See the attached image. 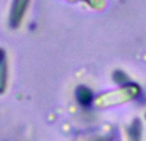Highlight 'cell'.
I'll use <instances>...</instances> for the list:
<instances>
[{
  "mask_svg": "<svg viewBox=\"0 0 146 141\" xmlns=\"http://www.w3.org/2000/svg\"><path fill=\"white\" fill-rule=\"evenodd\" d=\"M88 7H91L92 9L96 10H101L105 7V0H83Z\"/></svg>",
  "mask_w": 146,
  "mask_h": 141,
  "instance_id": "5",
  "label": "cell"
},
{
  "mask_svg": "<svg viewBox=\"0 0 146 141\" xmlns=\"http://www.w3.org/2000/svg\"><path fill=\"white\" fill-rule=\"evenodd\" d=\"M67 1H69V3H74V1H77V0H67Z\"/></svg>",
  "mask_w": 146,
  "mask_h": 141,
  "instance_id": "7",
  "label": "cell"
},
{
  "mask_svg": "<svg viewBox=\"0 0 146 141\" xmlns=\"http://www.w3.org/2000/svg\"><path fill=\"white\" fill-rule=\"evenodd\" d=\"M137 92H139V88L136 86L129 85L128 87H123L117 91H110V92H105L100 95L96 99V104L99 106H109L114 105V104L124 103L126 100H131Z\"/></svg>",
  "mask_w": 146,
  "mask_h": 141,
  "instance_id": "1",
  "label": "cell"
},
{
  "mask_svg": "<svg viewBox=\"0 0 146 141\" xmlns=\"http://www.w3.org/2000/svg\"><path fill=\"white\" fill-rule=\"evenodd\" d=\"M8 78H9V67H8L7 59L3 58L0 62V95H3L7 90Z\"/></svg>",
  "mask_w": 146,
  "mask_h": 141,
  "instance_id": "3",
  "label": "cell"
},
{
  "mask_svg": "<svg viewBox=\"0 0 146 141\" xmlns=\"http://www.w3.org/2000/svg\"><path fill=\"white\" fill-rule=\"evenodd\" d=\"M31 0H13L9 13V25L12 28H18L26 17Z\"/></svg>",
  "mask_w": 146,
  "mask_h": 141,
  "instance_id": "2",
  "label": "cell"
},
{
  "mask_svg": "<svg viewBox=\"0 0 146 141\" xmlns=\"http://www.w3.org/2000/svg\"><path fill=\"white\" fill-rule=\"evenodd\" d=\"M3 58H4V51H3V49L0 48V62H1Z\"/></svg>",
  "mask_w": 146,
  "mask_h": 141,
  "instance_id": "6",
  "label": "cell"
},
{
  "mask_svg": "<svg viewBox=\"0 0 146 141\" xmlns=\"http://www.w3.org/2000/svg\"><path fill=\"white\" fill-rule=\"evenodd\" d=\"M76 98L81 105H88L92 101V92L86 86H80L76 91Z\"/></svg>",
  "mask_w": 146,
  "mask_h": 141,
  "instance_id": "4",
  "label": "cell"
}]
</instances>
